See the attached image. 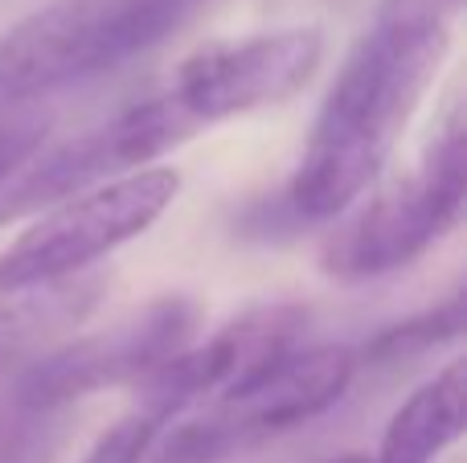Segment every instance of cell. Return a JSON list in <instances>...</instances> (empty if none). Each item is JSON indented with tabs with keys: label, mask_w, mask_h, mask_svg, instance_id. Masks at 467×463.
Here are the masks:
<instances>
[{
	"label": "cell",
	"mask_w": 467,
	"mask_h": 463,
	"mask_svg": "<svg viewBox=\"0 0 467 463\" xmlns=\"http://www.w3.org/2000/svg\"><path fill=\"white\" fill-rule=\"evenodd\" d=\"M463 0H381L316 115L291 180L299 213L332 218L373 185L422 107Z\"/></svg>",
	"instance_id": "obj_1"
},
{
	"label": "cell",
	"mask_w": 467,
	"mask_h": 463,
	"mask_svg": "<svg viewBox=\"0 0 467 463\" xmlns=\"http://www.w3.org/2000/svg\"><path fill=\"white\" fill-rule=\"evenodd\" d=\"M181 0H54L0 37V111L128 62L161 41Z\"/></svg>",
	"instance_id": "obj_2"
},
{
	"label": "cell",
	"mask_w": 467,
	"mask_h": 463,
	"mask_svg": "<svg viewBox=\"0 0 467 463\" xmlns=\"http://www.w3.org/2000/svg\"><path fill=\"white\" fill-rule=\"evenodd\" d=\"M357 353L345 345H307L266 361L263 369L213 394L193 418L152 443V463H218L258 439L283 435L337 406L357 374Z\"/></svg>",
	"instance_id": "obj_3"
},
{
	"label": "cell",
	"mask_w": 467,
	"mask_h": 463,
	"mask_svg": "<svg viewBox=\"0 0 467 463\" xmlns=\"http://www.w3.org/2000/svg\"><path fill=\"white\" fill-rule=\"evenodd\" d=\"M460 107L447 111L435 139L427 144L419 169L389 180L369 205L353 213L324 242V271L332 279H373L410 267L439 238H447L463 218L467 197V144Z\"/></svg>",
	"instance_id": "obj_4"
},
{
	"label": "cell",
	"mask_w": 467,
	"mask_h": 463,
	"mask_svg": "<svg viewBox=\"0 0 467 463\" xmlns=\"http://www.w3.org/2000/svg\"><path fill=\"white\" fill-rule=\"evenodd\" d=\"M181 193L177 169H140L49 205L0 254V287L57 283L140 238Z\"/></svg>",
	"instance_id": "obj_5"
},
{
	"label": "cell",
	"mask_w": 467,
	"mask_h": 463,
	"mask_svg": "<svg viewBox=\"0 0 467 463\" xmlns=\"http://www.w3.org/2000/svg\"><path fill=\"white\" fill-rule=\"evenodd\" d=\"M202 123L185 111L172 95L148 98L115 119L90 128L87 136H74L66 144L29 156L0 189V226L21 218H37L49 205L99 189L107 180H119L152 164L156 156L185 144Z\"/></svg>",
	"instance_id": "obj_6"
},
{
	"label": "cell",
	"mask_w": 467,
	"mask_h": 463,
	"mask_svg": "<svg viewBox=\"0 0 467 463\" xmlns=\"http://www.w3.org/2000/svg\"><path fill=\"white\" fill-rule=\"evenodd\" d=\"M197 316V304L185 295H164L103 333L78 336L46 357H33L13 382V406L25 415H49L111 386H140L156 365L185 349Z\"/></svg>",
	"instance_id": "obj_7"
},
{
	"label": "cell",
	"mask_w": 467,
	"mask_h": 463,
	"mask_svg": "<svg viewBox=\"0 0 467 463\" xmlns=\"http://www.w3.org/2000/svg\"><path fill=\"white\" fill-rule=\"evenodd\" d=\"M324 57V37L316 25L254 33L234 41H205L181 62L169 95L197 123H218L258 107L287 103L312 82Z\"/></svg>",
	"instance_id": "obj_8"
},
{
	"label": "cell",
	"mask_w": 467,
	"mask_h": 463,
	"mask_svg": "<svg viewBox=\"0 0 467 463\" xmlns=\"http://www.w3.org/2000/svg\"><path fill=\"white\" fill-rule=\"evenodd\" d=\"M307 316L304 308H254L238 316L222 333H213L202 345H185L177 357L156 365L152 374L140 382L136 410L156 418L161 427L177 423L181 415L197 406V402L222 394L226 386L242 382L246 374L263 369L266 361L283 357V353L299 349V333H304Z\"/></svg>",
	"instance_id": "obj_9"
},
{
	"label": "cell",
	"mask_w": 467,
	"mask_h": 463,
	"mask_svg": "<svg viewBox=\"0 0 467 463\" xmlns=\"http://www.w3.org/2000/svg\"><path fill=\"white\" fill-rule=\"evenodd\" d=\"M103 279H57V283L0 287V374L25 361L46 341L70 333L99 304Z\"/></svg>",
	"instance_id": "obj_10"
},
{
	"label": "cell",
	"mask_w": 467,
	"mask_h": 463,
	"mask_svg": "<svg viewBox=\"0 0 467 463\" xmlns=\"http://www.w3.org/2000/svg\"><path fill=\"white\" fill-rule=\"evenodd\" d=\"M463 361H451L394 410L373 463H435L463 435Z\"/></svg>",
	"instance_id": "obj_11"
},
{
	"label": "cell",
	"mask_w": 467,
	"mask_h": 463,
	"mask_svg": "<svg viewBox=\"0 0 467 463\" xmlns=\"http://www.w3.org/2000/svg\"><path fill=\"white\" fill-rule=\"evenodd\" d=\"M460 328H463V300L451 295V300L439 304L427 316L406 320V324L381 333L378 341L369 345V357L398 361V357H406V353H427L431 345H443V341H451V336H460Z\"/></svg>",
	"instance_id": "obj_12"
},
{
	"label": "cell",
	"mask_w": 467,
	"mask_h": 463,
	"mask_svg": "<svg viewBox=\"0 0 467 463\" xmlns=\"http://www.w3.org/2000/svg\"><path fill=\"white\" fill-rule=\"evenodd\" d=\"M41 131H46V119H41V115H21V119H16V128L0 139V189H5V180L33 156Z\"/></svg>",
	"instance_id": "obj_13"
},
{
	"label": "cell",
	"mask_w": 467,
	"mask_h": 463,
	"mask_svg": "<svg viewBox=\"0 0 467 463\" xmlns=\"http://www.w3.org/2000/svg\"><path fill=\"white\" fill-rule=\"evenodd\" d=\"M324 463H373V459L361 456V451H340V456H332V459H324Z\"/></svg>",
	"instance_id": "obj_14"
},
{
	"label": "cell",
	"mask_w": 467,
	"mask_h": 463,
	"mask_svg": "<svg viewBox=\"0 0 467 463\" xmlns=\"http://www.w3.org/2000/svg\"><path fill=\"white\" fill-rule=\"evenodd\" d=\"M16 119H21V115H16V111H0V139H5L8 131L16 128Z\"/></svg>",
	"instance_id": "obj_15"
}]
</instances>
